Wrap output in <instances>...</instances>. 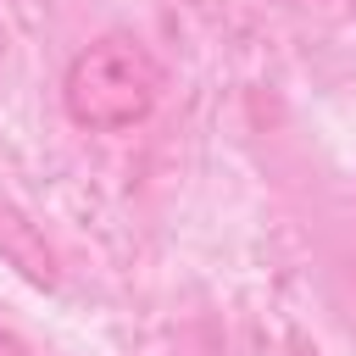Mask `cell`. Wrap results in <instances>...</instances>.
<instances>
[{"label":"cell","instance_id":"1","mask_svg":"<svg viewBox=\"0 0 356 356\" xmlns=\"http://www.w3.org/2000/svg\"><path fill=\"white\" fill-rule=\"evenodd\" d=\"M161 89H167L161 61L134 33H100L67 61L61 106L89 134H122V128H139L156 111Z\"/></svg>","mask_w":356,"mask_h":356},{"label":"cell","instance_id":"2","mask_svg":"<svg viewBox=\"0 0 356 356\" xmlns=\"http://www.w3.org/2000/svg\"><path fill=\"white\" fill-rule=\"evenodd\" d=\"M0 261H6L17 278H28L33 289H56V284H61V261H56L50 239H44L39 222H28L11 200H0Z\"/></svg>","mask_w":356,"mask_h":356},{"label":"cell","instance_id":"3","mask_svg":"<svg viewBox=\"0 0 356 356\" xmlns=\"http://www.w3.org/2000/svg\"><path fill=\"white\" fill-rule=\"evenodd\" d=\"M0 356H33V345H28L17 328H0Z\"/></svg>","mask_w":356,"mask_h":356},{"label":"cell","instance_id":"4","mask_svg":"<svg viewBox=\"0 0 356 356\" xmlns=\"http://www.w3.org/2000/svg\"><path fill=\"white\" fill-rule=\"evenodd\" d=\"M289 356H323V350H317L306 334H289Z\"/></svg>","mask_w":356,"mask_h":356}]
</instances>
